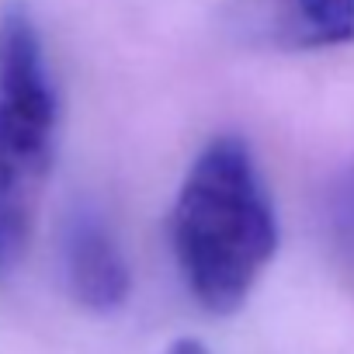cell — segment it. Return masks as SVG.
I'll list each match as a JSON object with an SVG mask.
<instances>
[{
  "label": "cell",
  "instance_id": "5b68a950",
  "mask_svg": "<svg viewBox=\"0 0 354 354\" xmlns=\"http://www.w3.org/2000/svg\"><path fill=\"white\" fill-rule=\"evenodd\" d=\"M163 354H209V347L202 344V340H192V337H185V340H174Z\"/></svg>",
  "mask_w": 354,
  "mask_h": 354
},
{
  "label": "cell",
  "instance_id": "7a4b0ae2",
  "mask_svg": "<svg viewBox=\"0 0 354 354\" xmlns=\"http://www.w3.org/2000/svg\"><path fill=\"white\" fill-rule=\"evenodd\" d=\"M59 94L25 4L0 8V281L28 254L56 160Z\"/></svg>",
  "mask_w": 354,
  "mask_h": 354
},
{
  "label": "cell",
  "instance_id": "6da1fadb",
  "mask_svg": "<svg viewBox=\"0 0 354 354\" xmlns=\"http://www.w3.org/2000/svg\"><path fill=\"white\" fill-rule=\"evenodd\" d=\"M170 247L192 299L236 313L278 254V212L247 139L216 136L188 167L170 212Z\"/></svg>",
  "mask_w": 354,
  "mask_h": 354
},
{
  "label": "cell",
  "instance_id": "3957f363",
  "mask_svg": "<svg viewBox=\"0 0 354 354\" xmlns=\"http://www.w3.org/2000/svg\"><path fill=\"white\" fill-rule=\"evenodd\" d=\"M230 28L278 53L337 49L354 42V0H233Z\"/></svg>",
  "mask_w": 354,
  "mask_h": 354
},
{
  "label": "cell",
  "instance_id": "277c9868",
  "mask_svg": "<svg viewBox=\"0 0 354 354\" xmlns=\"http://www.w3.org/2000/svg\"><path fill=\"white\" fill-rule=\"evenodd\" d=\"M63 278L77 306L91 313H115L132 292L129 261L115 230L94 209H77L63 226Z\"/></svg>",
  "mask_w": 354,
  "mask_h": 354
}]
</instances>
